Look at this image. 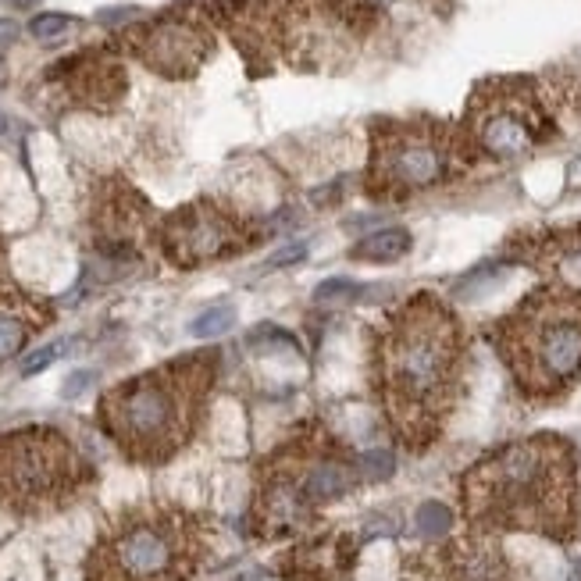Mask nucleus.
Listing matches in <instances>:
<instances>
[{
    "label": "nucleus",
    "instance_id": "f257e3e1",
    "mask_svg": "<svg viewBox=\"0 0 581 581\" xmlns=\"http://www.w3.org/2000/svg\"><path fill=\"white\" fill-rule=\"evenodd\" d=\"M464 514L478 532H535L571 539L578 510V464L560 435L507 442L460 482Z\"/></svg>",
    "mask_w": 581,
    "mask_h": 581
},
{
    "label": "nucleus",
    "instance_id": "f03ea898",
    "mask_svg": "<svg viewBox=\"0 0 581 581\" xmlns=\"http://www.w3.org/2000/svg\"><path fill=\"white\" fill-rule=\"evenodd\" d=\"M460 328L432 296H414L385 328L382 396L403 446L425 450L453 403Z\"/></svg>",
    "mask_w": 581,
    "mask_h": 581
},
{
    "label": "nucleus",
    "instance_id": "7ed1b4c3",
    "mask_svg": "<svg viewBox=\"0 0 581 581\" xmlns=\"http://www.w3.org/2000/svg\"><path fill=\"white\" fill-rule=\"evenodd\" d=\"M214 357L193 353L132 375L100 396V428L136 464H164L189 446L204 418Z\"/></svg>",
    "mask_w": 581,
    "mask_h": 581
},
{
    "label": "nucleus",
    "instance_id": "20e7f679",
    "mask_svg": "<svg viewBox=\"0 0 581 581\" xmlns=\"http://www.w3.org/2000/svg\"><path fill=\"white\" fill-rule=\"evenodd\" d=\"M211 532L175 503H140L107 524L86 557L82 581H189L204 567Z\"/></svg>",
    "mask_w": 581,
    "mask_h": 581
},
{
    "label": "nucleus",
    "instance_id": "39448f33",
    "mask_svg": "<svg viewBox=\"0 0 581 581\" xmlns=\"http://www.w3.org/2000/svg\"><path fill=\"white\" fill-rule=\"evenodd\" d=\"M500 353L528 396H557L581 378V293L542 289L500 325Z\"/></svg>",
    "mask_w": 581,
    "mask_h": 581
},
{
    "label": "nucleus",
    "instance_id": "423d86ee",
    "mask_svg": "<svg viewBox=\"0 0 581 581\" xmlns=\"http://www.w3.org/2000/svg\"><path fill=\"white\" fill-rule=\"evenodd\" d=\"M90 482L93 467L58 428L29 425L0 435V503L15 514H54Z\"/></svg>",
    "mask_w": 581,
    "mask_h": 581
},
{
    "label": "nucleus",
    "instance_id": "0eeeda50",
    "mask_svg": "<svg viewBox=\"0 0 581 581\" xmlns=\"http://www.w3.org/2000/svg\"><path fill=\"white\" fill-rule=\"evenodd\" d=\"M467 129L475 143L496 161L532 154L549 132L546 107L528 79H496L482 82L467 107Z\"/></svg>",
    "mask_w": 581,
    "mask_h": 581
},
{
    "label": "nucleus",
    "instance_id": "6e6552de",
    "mask_svg": "<svg viewBox=\"0 0 581 581\" xmlns=\"http://www.w3.org/2000/svg\"><path fill=\"white\" fill-rule=\"evenodd\" d=\"M453 140L435 125H382L371 154L375 193H410L439 186L453 168Z\"/></svg>",
    "mask_w": 581,
    "mask_h": 581
},
{
    "label": "nucleus",
    "instance_id": "1a4fd4ad",
    "mask_svg": "<svg viewBox=\"0 0 581 581\" xmlns=\"http://www.w3.org/2000/svg\"><path fill=\"white\" fill-rule=\"evenodd\" d=\"M129 47L150 72L164 75V79H189L211 58L214 40L197 15L172 11V15L129 29Z\"/></svg>",
    "mask_w": 581,
    "mask_h": 581
},
{
    "label": "nucleus",
    "instance_id": "9d476101",
    "mask_svg": "<svg viewBox=\"0 0 581 581\" xmlns=\"http://www.w3.org/2000/svg\"><path fill=\"white\" fill-rule=\"evenodd\" d=\"M164 250L179 268L218 261L239 250V225L214 204H189L161 225Z\"/></svg>",
    "mask_w": 581,
    "mask_h": 581
},
{
    "label": "nucleus",
    "instance_id": "9b49d317",
    "mask_svg": "<svg viewBox=\"0 0 581 581\" xmlns=\"http://www.w3.org/2000/svg\"><path fill=\"white\" fill-rule=\"evenodd\" d=\"M65 72V82L72 97H79L82 104H93V107H104V104H115L118 97L125 93V72L118 61H111L107 54H79V58H68L58 65L61 75Z\"/></svg>",
    "mask_w": 581,
    "mask_h": 581
},
{
    "label": "nucleus",
    "instance_id": "f8f14e48",
    "mask_svg": "<svg viewBox=\"0 0 581 581\" xmlns=\"http://www.w3.org/2000/svg\"><path fill=\"white\" fill-rule=\"evenodd\" d=\"M353 557H357L353 539H314L286 553L282 574L289 581H336L339 574L350 571Z\"/></svg>",
    "mask_w": 581,
    "mask_h": 581
},
{
    "label": "nucleus",
    "instance_id": "ddd939ff",
    "mask_svg": "<svg viewBox=\"0 0 581 581\" xmlns=\"http://www.w3.org/2000/svg\"><path fill=\"white\" fill-rule=\"evenodd\" d=\"M439 581H514V574L496 546L482 539H464L442 549Z\"/></svg>",
    "mask_w": 581,
    "mask_h": 581
},
{
    "label": "nucleus",
    "instance_id": "4468645a",
    "mask_svg": "<svg viewBox=\"0 0 581 581\" xmlns=\"http://www.w3.org/2000/svg\"><path fill=\"white\" fill-rule=\"evenodd\" d=\"M410 250V232L407 229H382L375 236L361 239L353 246V261H368V264H389L400 261L403 254Z\"/></svg>",
    "mask_w": 581,
    "mask_h": 581
},
{
    "label": "nucleus",
    "instance_id": "2eb2a0df",
    "mask_svg": "<svg viewBox=\"0 0 581 581\" xmlns=\"http://www.w3.org/2000/svg\"><path fill=\"white\" fill-rule=\"evenodd\" d=\"M232 325H236V307H232V303H214V307H207L204 314L193 318L189 332H193L197 339H211V336H225V332H232Z\"/></svg>",
    "mask_w": 581,
    "mask_h": 581
},
{
    "label": "nucleus",
    "instance_id": "dca6fc26",
    "mask_svg": "<svg viewBox=\"0 0 581 581\" xmlns=\"http://www.w3.org/2000/svg\"><path fill=\"white\" fill-rule=\"evenodd\" d=\"M25 339H29V321L18 318L15 311H4V307H0V364L18 357Z\"/></svg>",
    "mask_w": 581,
    "mask_h": 581
},
{
    "label": "nucleus",
    "instance_id": "f3484780",
    "mask_svg": "<svg viewBox=\"0 0 581 581\" xmlns=\"http://www.w3.org/2000/svg\"><path fill=\"white\" fill-rule=\"evenodd\" d=\"M65 29H72V18L61 15V11H43V15H36L33 22H29V33L36 36V40H58Z\"/></svg>",
    "mask_w": 581,
    "mask_h": 581
},
{
    "label": "nucleus",
    "instance_id": "a211bd4d",
    "mask_svg": "<svg viewBox=\"0 0 581 581\" xmlns=\"http://www.w3.org/2000/svg\"><path fill=\"white\" fill-rule=\"evenodd\" d=\"M453 524V514L442 503H425L418 510V532L421 535H446Z\"/></svg>",
    "mask_w": 581,
    "mask_h": 581
},
{
    "label": "nucleus",
    "instance_id": "6ab92c4d",
    "mask_svg": "<svg viewBox=\"0 0 581 581\" xmlns=\"http://www.w3.org/2000/svg\"><path fill=\"white\" fill-rule=\"evenodd\" d=\"M361 296V286L350 279H325L318 289H314V300L318 303H350Z\"/></svg>",
    "mask_w": 581,
    "mask_h": 581
},
{
    "label": "nucleus",
    "instance_id": "aec40b11",
    "mask_svg": "<svg viewBox=\"0 0 581 581\" xmlns=\"http://www.w3.org/2000/svg\"><path fill=\"white\" fill-rule=\"evenodd\" d=\"M357 460H361V475L371 478V482L389 478L393 475V467H396V460H393V453L389 450H368V453H361Z\"/></svg>",
    "mask_w": 581,
    "mask_h": 581
},
{
    "label": "nucleus",
    "instance_id": "412c9836",
    "mask_svg": "<svg viewBox=\"0 0 581 581\" xmlns=\"http://www.w3.org/2000/svg\"><path fill=\"white\" fill-rule=\"evenodd\" d=\"M61 350H65V343H50V346H43V350L29 353V357H25V364H22V375H36V371L50 368V364L61 357Z\"/></svg>",
    "mask_w": 581,
    "mask_h": 581
},
{
    "label": "nucleus",
    "instance_id": "4be33fe9",
    "mask_svg": "<svg viewBox=\"0 0 581 581\" xmlns=\"http://www.w3.org/2000/svg\"><path fill=\"white\" fill-rule=\"evenodd\" d=\"M300 261H307V246L303 243H289V246H282V250H275V254L268 257L271 268H289V264H300Z\"/></svg>",
    "mask_w": 581,
    "mask_h": 581
},
{
    "label": "nucleus",
    "instance_id": "5701e85b",
    "mask_svg": "<svg viewBox=\"0 0 581 581\" xmlns=\"http://www.w3.org/2000/svg\"><path fill=\"white\" fill-rule=\"evenodd\" d=\"M90 382H93L90 371H75V375L65 382V396H68V400H72V396H79L82 389H86V385H90Z\"/></svg>",
    "mask_w": 581,
    "mask_h": 581
},
{
    "label": "nucleus",
    "instance_id": "b1692460",
    "mask_svg": "<svg viewBox=\"0 0 581 581\" xmlns=\"http://www.w3.org/2000/svg\"><path fill=\"white\" fill-rule=\"evenodd\" d=\"M18 40V25L11 18H0V54Z\"/></svg>",
    "mask_w": 581,
    "mask_h": 581
},
{
    "label": "nucleus",
    "instance_id": "393cba45",
    "mask_svg": "<svg viewBox=\"0 0 581 581\" xmlns=\"http://www.w3.org/2000/svg\"><path fill=\"white\" fill-rule=\"evenodd\" d=\"M567 186L581 189V157H578V161H571V168H567Z\"/></svg>",
    "mask_w": 581,
    "mask_h": 581
},
{
    "label": "nucleus",
    "instance_id": "a878e982",
    "mask_svg": "<svg viewBox=\"0 0 581 581\" xmlns=\"http://www.w3.org/2000/svg\"><path fill=\"white\" fill-rule=\"evenodd\" d=\"M4 4H11V8H18V11H25V8H36L40 0H4Z\"/></svg>",
    "mask_w": 581,
    "mask_h": 581
},
{
    "label": "nucleus",
    "instance_id": "bb28decb",
    "mask_svg": "<svg viewBox=\"0 0 581 581\" xmlns=\"http://www.w3.org/2000/svg\"><path fill=\"white\" fill-rule=\"evenodd\" d=\"M574 581H581V560H578V567H574Z\"/></svg>",
    "mask_w": 581,
    "mask_h": 581
}]
</instances>
